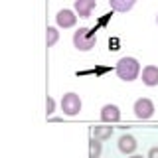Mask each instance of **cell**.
Wrapping results in <instances>:
<instances>
[{"mask_svg":"<svg viewBox=\"0 0 158 158\" xmlns=\"http://www.w3.org/2000/svg\"><path fill=\"white\" fill-rule=\"evenodd\" d=\"M140 73V63L135 57H121L117 63V75L123 81H135Z\"/></svg>","mask_w":158,"mask_h":158,"instance_id":"6da1fadb","label":"cell"},{"mask_svg":"<svg viewBox=\"0 0 158 158\" xmlns=\"http://www.w3.org/2000/svg\"><path fill=\"white\" fill-rule=\"evenodd\" d=\"M97 44V36L91 32L89 28H79L75 34H73V46H75L79 52H89L93 49Z\"/></svg>","mask_w":158,"mask_h":158,"instance_id":"7a4b0ae2","label":"cell"},{"mask_svg":"<svg viewBox=\"0 0 158 158\" xmlns=\"http://www.w3.org/2000/svg\"><path fill=\"white\" fill-rule=\"evenodd\" d=\"M81 107H83L81 99H79V95H75V93H65V95L61 97V111H63V115L75 117V115H79Z\"/></svg>","mask_w":158,"mask_h":158,"instance_id":"3957f363","label":"cell"},{"mask_svg":"<svg viewBox=\"0 0 158 158\" xmlns=\"http://www.w3.org/2000/svg\"><path fill=\"white\" fill-rule=\"evenodd\" d=\"M132 109H135L136 118H140V121H148V118H152V115H154V103L146 97L136 99V103H135Z\"/></svg>","mask_w":158,"mask_h":158,"instance_id":"277c9868","label":"cell"},{"mask_svg":"<svg viewBox=\"0 0 158 158\" xmlns=\"http://www.w3.org/2000/svg\"><path fill=\"white\" fill-rule=\"evenodd\" d=\"M56 22H57L59 28H73V26H75V22H77L75 10H69V8L59 10L57 16H56Z\"/></svg>","mask_w":158,"mask_h":158,"instance_id":"5b68a950","label":"cell"},{"mask_svg":"<svg viewBox=\"0 0 158 158\" xmlns=\"http://www.w3.org/2000/svg\"><path fill=\"white\" fill-rule=\"evenodd\" d=\"M73 6H75V14L79 18H89L97 6V0H75Z\"/></svg>","mask_w":158,"mask_h":158,"instance_id":"8992f818","label":"cell"},{"mask_svg":"<svg viewBox=\"0 0 158 158\" xmlns=\"http://www.w3.org/2000/svg\"><path fill=\"white\" fill-rule=\"evenodd\" d=\"M101 121L103 123H118L121 121V109L113 103H109L101 109Z\"/></svg>","mask_w":158,"mask_h":158,"instance_id":"52a82bcc","label":"cell"},{"mask_svg":"<svg viewBox=\"0 0 158 158\" xmlns=\"http://www.w3.org/2000/svg\"><path fill=\"white\" fill-rule=\"evenodd\" d=\"M136 146H138V142L132 135H123L118 138V150H121L123 154H132V152L136 150Z\"/></svg>","mask_w":158,"mask_h":158,"instance_id":"ba28073f","label":"cell"},{"mask_svg":"<svg viewBox=\"0 0 158 158\" xmlns=\"http://www.w3.org/2000/svg\"><path fill=\"white\" fill-rule=\"evenodd\" d=\"M142 83L146 87H156L158 85V67L156 65H146L142 69Z\"/></svg>","mask_w":158,"mask_h":158,"instance_id":"9c48e42d","label":"cell"},{"mask_svg":"<svg viewBox=\"0 0 158 158\" xmlns=\"http://www.w3.org/2000/svg\"><path fill=\"white\" fill-rule=\"evenodd\" d=\"M109 4L115 12H128L136 4V0H109Z\"/></svg>","mask_w":158,"mask_h":158,"instance_id":"30bf717a","label":"cell"},{"mask_svg":"<svg viewBox=\"0 0 158 158\" xmlns=\"http://www.w3.org/2000/svg\"><path fill=\"white\" fill-rule=\"evenodd\" d=\"M113 136V127H95L93 128V138L97 140H107Z\"/></svg>","mask_w":158,"mask_h":158,"instance_id":"8fae6325","label":"cell"},{"mask_svg":"<svg viewBox=\"0 0 158 158\" xmlns=\"http://www.w3.org/2000/svg\"><path fill=\"white\" fill-rule=\"evenodd\" d=\"M101 152H103L101 140L91 138V140H89V158H101Z\"/></svg>","mask_w":158,"mask_h":158,"instance_id":"7c38bea8","label":"cell"},{"mask_svg":"<svg viewBox=\"0 0 158 158\" xmlns=\"http://www.w3.org/2000/svg\"><path fill=\"white\" fill-rule=\"evenodd\" d=\"M46 40H48V48H53V46H56L57 40H59L57 28H52V26H49V28H48V34H46Z\"/></svg>","mask_w":158,"mask_h":158,"instance_id":"4fadbf2b","label":"cell"},{"mask_svg":"<svg viewBox=\"0 0 158 158\" xmlns=\"http://www.w3.org/2000/svg\"><path fill=\"white\" fill-rule=\"evenodd\" d=\"M53 109H56V101H53L52 97H48V101H46V113H48V115H52Z\"/></svg>","mask_w":158,"mask_h":158,"instance_id":"5bb4252c","label":"cell"},{"mask_svg":"<svg viewBox=\"0 0 158 158\" xmlns=\"http://www.w3.org/2000/svg\"><path fill=\"white\" fill-rule=\"evenodd\" d=\"M146 158H158V146H152L150 150H148V156Z\"/></svg>","mask_w":158,"mask_h":158,"instance_id":"9a60e30c","label":"cell"},{"mask_svg":"<svg viewBox=\"0 0 158 158\" xmlns=\"http://www.w3.org/2000/svg\"><path fill=\"white\" fill-rule=\"evenodd\" d=\"M131 158H144V156H138V154H135V156H131Z\"/></svg>","mask_w":158,"mask_h":158,"instance_id":"2e32d148","label":"cell"},{"mask_svg":"<svg viewBox=\"0 0 158 158\" xmlns=\"http://www.w3.org/2000/svg\"><path fill=\"white\" fill-rule=\"evenodd\" d=\"M156 22H158V14H156Z\"/></svg>","mask_w":158,"mask_h":158,"instance_id":"e0dca14e","label":"cell"}]
</instances>
